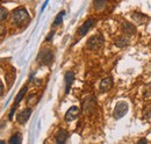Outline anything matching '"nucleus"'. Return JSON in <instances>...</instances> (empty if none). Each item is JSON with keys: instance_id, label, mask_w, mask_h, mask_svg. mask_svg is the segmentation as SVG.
<instances>
[{"instance_id": "nucleus-4", "label": "nucleus", "mask_w": 151, "mask_h": 144, "mask_svg": "<svg viewBox=\"0 0 151 144\" xmlns=\"http://www.w3.org/2000/svg\"><path fill=\"white\" fill-rule=\"evenodd\" d=\"M52 58H54V55L49 49L42 50L38 55V62L43 65H49L52 62Z\"/></svg>"}, {"instance_id": "nucleus-23", "label": "nucleus", "mask_w": 151, "mask_h": 144, "mask_svg": "<svg viewBox=\"0 0 151 144\" xmlns=\"http://www.w3.org/2000/svg\"><path fill=\"white\" fill-rule=\"evenodd\" d=\"M49 2V0H45V2H44V5H43V7H42V12L45 9V7H47V4Z\"/></svg>"}, {"instance_id": "nucleus-19", "label": "nucleus", "mask_w": 151, "mask_h": 144, "mask_svg": "<svg viewBox=\"0 0 151 144\" xmlns=\"http://www.w3.org/2000/svg\"><path fill=\"white\" fill-rule=\"evenodd\" d=\"M145 115H147L148 119L151 116V105H149V110H147V108L144 109V116H145Z\"/></svg>"}, {"instance_id": "nucleus-9", "label": "nucleus", "mask_w": 151, "mask_h": 144, "mask_svg": "<svg viewBox=\"0 0 151 144\" xmlns=\"http://www.w3.org/2000/svg\"><path fill=\"white\" fill-rule=\"evenodd\" d=\"M68 138H69V134H68V131H66V130H64V129L58 130V131H57V134L55 135V141L59 144L65 143Z\"/></svg>"}, {"instance_id": "nucleus-12", "label": "nucleus", "mask_w": 151, "mask_h": 144, "mask_svg": "<svg viewBox=\"0 0 151 144\" xmlns=\"http://www.w3.org/2000/svg\"><path fill=\"white\" fill-rule=\"evenodd\" d=\"M128 44H129V40H128L127 37H124V36L117 37V38L115 40V45L119 47V48H124V47H127Z\"/></svg>"}, {"instance_id": "nucleus-2", "label": "nucleus", "mask_w": 151, "mask_h": 144, "mask_svg": "<svg viewBox=\"0 0 151 144\" xmlns=\"http://www.w3.org/2000/svg\"><path fill=\"white\" fill-rule=\"evenodd\" d=\"M102 45H104V37L100 34H96V35H93L92 37H90V40L86 43V47L90 50H93V51L101 49Z\"/></svg>"}, {"instance_id": "nucleus-17", "label": "nucleus", "mask_w": 151, "mask_h": 144, "mask_svg": "<svg viewBox=\"0 0 151 144\" xmlns=\"http://www.w3.org/2000/svg\"><path fill=\"white\" fill-rule=\"evenodd\" d=\"M64 15H65V12H64V11H62V12H60V13L56 17V19H55V21H54V26H58V24H60V23H62V21H63Z\"/></svg>"}, {"instance_id": "nucleus-21", "label": "nucleus", "mask_w": 151, "mask_h": 144, "mask_svg": "<svg viewBox=\"0 0 151 144\" xmlns=\"http://www.w3.org/2000/svg\"><path fill=\"white\" fill-rule=\"evenodd\" d=\"M147 142H148V141H147V138H142V140H139V141H138V143H139V144L147 143Z\"/></svg>"}, {"instance_id": "nucleus-18", "label": "nucleus", "mask_w": 151, "mask_h": 144, "mask_svg": "<svg viewBox=\"0 0 151 144\" xmlns=\"http://www.w3.org/2000/svg\"><path fill=\"white\" fill-rule=\"evenodd\" d=\"M7 14H8L7 11H6L4 7H0V22L4 21L5 19L7 18Z\"/></svg>"}, {"instance_id": "nucleus-24", "label": "nucleus", "mask_w": 151, "mask_h": 144, "mask_svg": "<svg viewBox=\"0 0 151 144\" xmlns=\"http://www.w3.org/2000/svg\"><path fill=\"white\" fill-rule=\"evenodd\" d=\"M52 36H54V32H51V34H50V35L47 37V41H49V40H50V38H51Z\"/></svg>"}, {"instance_id": "nucleus-15", "label": "nucleus", "mask_w": 151, "mask_h": 144, "mask_svg": "<svg viewBox=\"0 0 151 144\" xmlns=\"http://www.w3.org/2000/svg\"><path fill=\"white\" fill-rule=\"evenodd\" d=\"M26 93H27V87H23V89L18 93V95H17V98H15V101H14V106H15V107L20 104V101L22 100V98L24 96Z\"/></svg>"}, {"instance_id": "nucleus-5", "label": "nucleus", "mask_w": 151, "mask_h": 144, "mask_svg": "<svg viewBox=\"0 0 151 144\" xmlns=\"http://www.w3.org/2000/svg\"><path fill=\"white\" fill-rule=\"evenodd\" d=\"M93 24H94V19H88V20H86V21L83 23V26H80V28L78 29V35L80 36V37L85 36L87 34V32L93 27Z\"/></svg>"}, {"instance_id": "nucleus-13", "label": "nucleus", "mask_w": 151, "mask_h": 144, "mask_svg": "<svg viewBox=\"0 0 151 144\" xmlns=\"http://www.w3.org/2000/svg\"><path fill=\"white\" fill-rule=\"evenodd\" d=\"M132 19H134V21H136L137 23H144L147 20H148V17L147 15H144V14H142V13H134L132 14Z\"/></svg>"}, {"instance_id": "nucleus-1", "label": "nucleus", "mask_w": 151, "mask_h": 144, "mask_svg": "<svg viewBox=\"0 0 151 144\" xmlns=\"http://www.w3.org/2000/svg\"><path fill=\"white\" fill-rule=\"evenodd\" d=\"M12 15H13V21H14L15 24L19 26V27L26 26V24L29 22V19H30L29 18L28 12H27L23 7H19V8L14 9Z\"/></svg>"}, {"instance_id": "nucleus-7", "label": "nucleus", "mask_w": 151, "mask_h": 144, "mask_svg": "<svg viewBox=\"0 0 151 144\" xmlns=\"http://www.w3.org/2000/svg\"><path fill=\"white\" fill-rule=\"evenodd\" d=\"M30 115H32V109H30V108H27V109H24V110H22V112L20 113L19 115H18V117H17V120H18L19 123L24 125V123L29 120Z\"/></svg>"}, {"instance_id": "nucleus-11", "label": "nucleus", "mask_w": 151, "mask_h": 144, "mask_svg": "<svg viewBox=\"0 0 151 144\" xmlns=\"http://www.w3.org/2000/svg\"><path fill=\"white\" fill-rule=\"evenodd\" d=\"M122 30L128 35H132L136 33V27L130 22L124 21V22H122Z\"/></svg>"}, {"instance_id": "nucleus-6", "label": "nucleus", "mask_w": 151, "mask_h": 144, "mask_svg": "<svg viewBox=\"0 0 151 144\" xmlns=\"http://www.w3.org/2000/svg\"><path fill=\"white\" fill-rule=\"evenodd\" d=\"M79 114H80V109L77 107V106H72L71 108H69V110L65 114V121L66 122L75 121L76 119L79 116Z\"/></svg>"}, {"instance_id": "nucleus-8", "label": "nucleus", "mask_w": 151, "mask_h": 144, "mask_svg": "<svg viewBox=\"0 0 151 144\" xmlns=\"http://www.w3.org/2000/svg\"><path fill=\"white\" fill-rule=\"evenodd\" d=\"M113 87V78L112 77H106L101 80L100 83V91L101 92H106V91L111 90Z\"/></svg>"}, {"instance_id": "nucleus-20", "label": "nucleus", "mask_w": 151, "mask_h": 144, "mask_svg": "<svg viewBox=\"0 0 151 144\" xmlns=\"http://www.w3.org/2000/svg\"><path fill=\"white\" fill-rule=\"evenodd\" d=\"M5 33V27L2 24H0V35H2Z\"/></svg>"}, {"instance_id": "nucleus-16", "label": "nucleus", "mask_w": 151, "mask_h": 144, "mask_svg": "<svg viewBox=\"0 0 151 144\" xmlns=\"http://www.w3.org/2000/svg\"><path fill=\"white\" fill-rule=\"evenodd\" d=\"M22 142V136H21V134H15L14 136H12L11 138H9V143H13V144H19Z\"/></svg>"}, {"instance_id": "nucleus-25", "label": "nucleus", "mask_w": 151, "mask_h": 144, "mask_svg": "<svg viewBox=\"0 0 151 144\" xmlns=\"http://www.w3.org/2000/svg\"><path fill=\"white\" fill-rule=\"evenodd\" d=\"M1 143H5V142H4V141H0V144Z\"/></svg>"}, {"instance_id": "nucleus-3", "label": "nucleus", "mask_w": 151, "mask_h": 144, "mask_svg": "<svg viewBox=\"0 0 151 144\" xmlns=\"http://www.w3.org/2000/svg\"><path fill=\"white\" fill-rule=\"evenodd\" d=\"M128 110H129L128 104L124 102V101H120V102L116 104V106L114 108V112H113L114 117H115L116 120H119V119L123 117V116L128 113Z\"/></svg>"}, {"instance_id": "nucleus-14", "label": "nucleus", "mask_w": 151, "mask_h": 144, "mask_svg": "<svg viewBox=\"0 0 151 144\" xmlns=\"http://www.w3.org/2000/svg\"><path fill=\"white\" fill-rule=\"evenodd\" d=\"M107 6V0H94V8L96 11H102Z\"/></svg>"}, {"instance_id": "nucleus-10", "label": "nucleus", "mask_w": 151, "mask_h": 144, "mask_svg": "<svg viewBox=\"0 0 151 144\" xmlns=\"http://www.w3.org/2000/svg\"><path fill=\"white\" fill-rule=\"evenodd\" d=\"M73 80H75V73L71 71L66 72V74H65V93H69Z\"/></svg>"}, {"instance_id": "nucleus-22", "label": "nucleus", "mask_w": 151, "mask_h": 144, "mask_svg": "<svg viewBox=\"0 0 151 144\" xmlns=\"http://www.w3.org/2000/svg\"><path fill=\"white\" fill-rule=\"evenodd\" d=\"M4 92V85H2V83H1V80H0V94Z\"/></svg>"}]
</instances>
